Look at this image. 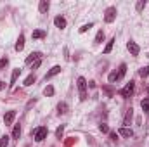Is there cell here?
Segmentation results:
<instances>
[{
  "label": "cell",
  "mask_w": 149,
  "mask_h": 147,
  "mask_svg": "<svg viewBox=\"0 0 149 147\" xmlns=\"http://www.w3.org/2000/svg\"><path fill=\"white\" fill-rule=\"evenodd\" d=\"M9 145V137L4 135V137H0V147H7Z\"/></svg>",
  "instance_id": "obj_21"
},
{
  "label": "cell",
  "mask_w": 149,
  "mask_h": 147,
  "mask_svg": "<svg viewBox=\"0 0 149 147\" xmlns=\"http://www.w3.org/2000/svg\"><path fill=\"white\" fill-rule=\"evenodd\" d=\"M23 47H25V35H19V38H17V42H16V50H17V52L23 50Z\"/></svg>",
  "instance_id": "obj_12"
},
{
  "label": "cell",
  "mask_w": 149,
  "mask_h": 147,
  "mask_svg": "<svg viewBox=\"0 0 149 147\" xmlns=\"http://www.w3.org/2000/svg\"><path fill=\"white\" fill-rule=\"evenodd\" d=\"M57 111H59V114L68 113V104H66V102H59V104H57Z\"/></svg>",
  "instance_id": "obj_14"
},
{
  "label": "cell",
  "mask_w": 149,
  "mask_h": 147,
  "mask_svg": "<svg viewBox=\"0 0 149 147\" xmlns=\"http://www.w3.org/2000/svg\"><path fill=\"white\" fill-rule=\"evenodd\" d=\"M61 73V66H54L47 74H45V80H49V78H52V76H56V74H59Z\"/></svg>",
  "instance_id": "obj_11"
},
{
  "label": "cell",
  "mask_w": 149,
  "mask_h": 147,
  "mask_svg": "<svg viewBox=\"0 0 149 147\" xmlns=\"http://www.w3.org/2000/svg\"><path fill=\"white\" fill-rule=\"evenodd\" d=\"M109 135H111V138H113V140H116V138H118V133H115V132H113V133H109Z\"/></svg>",
  "instance_id": "obj_32"
},
{
  "label": "cell",
  "mask_w": 149,
  "mask_h": 147,
  "mask_svg": "<svg viewBox=\"0 0 149 147\" xmlns=\"http://www.w3.org/2000/svg\"><path fill=\"white\" fill-rule=\"evenodd\" d=\"M4 87H5V83H4V81H0V90H2Z\"/></svg>",
  "instance_id": "obj_33"
},
{
  "label": "cell",
  "mask_w": 149,
  "mask_h": 147,
  "mask_svg": "<svg viewBox=\"0 0 149 147\" xmlns=\"http://www.w3.org/2000/svg\"><path fill=\"white\" fill-rule=\"evenodd\" d=\"M47 133H49V130H47V127H40V128H36L35 132H33V135H35V140L36 142H42L45 137H47Z\"/></svg>",
  "instance_id": "obj_2"
},
{
  "label": "cell",
  "mask_w": 149,
  "mask_h": 147,
  "mask_svg": "<svg viewBox=\"0 0 149 147\" xmlns=\"http://www.w3.org/2000/svg\"><path fill=\"white\" fill-rule=\"evenodd\" d=\"M125 73H126V64H121L120 69H118V73H115V74H116V80H121V78L125 76Z\"/></svg>",
  "instance_id": "obj_13"
},
{
  "label": "cell",
  "mask_w": 149,
  "mask_h": 147,
  "mask_svg": "<svg viewBox=\"0 0 149 147\" xmlns=\"http://www.w3.org/2000/svg\"><path fill=\"white\" fill-rule=\"evenodd\" d=\"M126 49H128V52L132 55H139V52H140V47L135 44V42H128V44H126Z\"/></svg>",
  "instance_id": "obj_5"
},
{
  "label": "cell",
  "mask_w": 149,
  "mask_h": 147,
  "mask_svg": "<svg viewBox=\"0 0 149 147\" xmlns=\"http://www.w3.org/2000/svg\"><path fill=\"white\" fill-rule=\"evenodd\" d=\"M33 83H35V74H30V76L25 80V85H26V87H30V85H33Z\"/></svg>",
  "instance_id": "obj_22"
},
{
  "label": "cell",
  "mask_w": 149,
  "mask_h": 147,
  "mask_svg": "<svg viewBox=\"0 0 149 147\" xmlns=\"http://www.w3.org/2000/svg\"><path fill=\"white\" fill-rule=\"evenodd\" d=\"M40 62H42L40 59H38V61H35V62H33V66H31V69H36V68L40 66Z\"/></svg>",
  "instance_id": "obj_31"
},
{
  "label": "cell",
  "mask_w": 149,
  "mask_h": 147,
  "mask_svg": "<svg viewBox=\"0 0 149 147\" xmlns=\"http://www.w3.org/2000/svg\"><path fill=\"white\" fill-rule=\"evenodd\" d=\"M99 130H101L102 133H109V127H108V125H104V123H102L101 127H99Z\"/></svg>",
  "instance_id": "obj_27"
},
{
  "label": "cell",
  "mask_w": 149,
  "mask_h": 147,
  "mask_svg": "<svg viewBox=\"0 0 149 147\" xmlns=\"http://www.w3.org/2000/svg\"><path fill=\"white\" fill-rule=\"evenodd\" d=\"M62 133H64V127H59V128L56 130V135H57V138H61V137H62Z\"/></svg>",
  "instance_id": "obj_28"
},
{
  "label": "cell",
  "mask_w": 149,
  "mask_h": 147,
  "mask_svg": "<svg viewBox=\"0 0 149 147\" xmlns=\"http://www.w3.org/2000/svg\"><path fill=\"white\" fill-rule=\"evenodd\" d=\"M140 106H142V109H144L146 113H149V99H144V100L140 102Z\"/></svg>",
  "instance_id": "obj_24"
},
{
  "label": "cell",
  "mask_w": 149,
  "mask_h": 147,
  "mask_svg": "<svg viewBox=\"0 0 149 147\" xmlns=\"http://www.w3.org/2000/svg\"><path fill=\"white\" fill-rule=\"evenodd\" d=\"M76 83H78L80 99H81V100H85V99H87V80H85L83 76H80V78L76 80Z\"/></svg>",
  "instance_id": "obj_1"
},
{
  "label": "cell",
  "mask_w": 149,
  "mask_h": 147,
  "mask_svg": "<svg viewBox=\"0 0 149 147\" xmlns=\"http://www.w3.org/2000/svg\"><path fill=\"white\" fill-rule=\"evenodd\" d=\"M45 35H47V33H45L44 30H35V31L31 33V36H33V38H44Z\"/></svg>",
  "instance_id": "obj_16"
},
{
  "label": "cell",
  "mask_w": 149,
  "mask_h": 147,
  "mask_svg": "<svg viewBox=\"0 0 149 147\" xmlns=\"http://www.w3.org/2000/svg\"><path fill=\"white\" fill-rule=\"evenodd\" d=\"M54 24H56L57 28H61V30H62V28H66V19L62 17V16H57V17L54 19Z\"/></svg>",
  "instance_id": "obj_7"
},
{
  "label": "cell",
  "mask_w": 149,
  "mask_h": 147,
  "mask_svg": "<svg viewBox=\"0 0 149 147\" xmlns=\"http://www.w3.org/2000/svg\"><path fill=\"white\" fill-rule=\"evenodd\" d=\"M40 57H42V54H40V52H31V54L26 57V61H25V62H26V64H31L33 61H38Z\"/></svg>",
  "instance_id": "obj_6"
},
{
  "label": "cell",
  "mask_w": 149,
  "mask_h": 147,
  "mask_svg": "<svg viewBox=\"0 0 149 147\" xmlns=\"http://www.w3.org/2000/svg\"><path fill=\"white\" fill-rule=\"evenodd\" d=\"M130 119H132V109H128V113H126V116H125V125H128Z\"/></svg>",
  "instance_id": "obj_29"
},
{
  "label": "cell",
  "mask_w": 149,
  "mask_h": 147,
  "mask_svg": "<svg viewBox=\"0 0 149 147\" xmlns=\"http://www.w3.org/2000/svg\"><path fill=\"white\" fill-rule=\"evenodd\" d=\"M49 2H47V0H40V4H38V9H40V12L42 14H45L47 11H49Z\"/></svg>",
  "instance_id": "obj_10"
},
{
  "label": "cell",
  "mask_w": 149,
  "mask_h": 147,
  "mask_svg": "<svg viewBox=\"0 0 149 147\" xmlns=\"http://www.w3.org/2000/svg\"><path fill=\"white\" fill-rule=\"evenodd\" d=\"M44 94H45L47 97H50V95H54V87H52V85H49V87H45V90H44Z\"/></svg>",
  "instance_id": "obj_23"
},
{
  "label": "cell",
  "mask_w": 149,
  "mask_h": 147,
  "mask_svg": "<svg viewBox=\"0 0 149 147\" xmlns=\"http://www.w3.org/2000/svg\"><path fill=\"white\" fill-rule=\"evenodd\" d=\"M139 74H140L142 78L149 76V66H146V68H140V69H139Z\"/></svg>",
  "instance_id": "obj_20"
},
{
  "label": "cell",
  "mask_w": 149,
  "mask_h": 147,
  "mask_svg": "<svg viewBox=\"0 0 149 147\" xmlns=\"http://www.w3.org/2000/svg\"><path fill=\"white\" fill-rule=\"evenodd\" d=\"M115 19H116V7L106 9V14H104V21H106V23H113Z\"/></svg>",
  "instance_id": "obj_3"
},
{
  "label": "cell",
  "mask_w": 149,
  "mask_h": 147,
  "mask_svg": "<svg viewBox=\"0 0 149 147\" xmlns=\"http://www.w3.org/2000/svg\"><path fill=\"white\" fill-rule=\"evenodd\" d=\"M19 135H21V127H19V125H16L14 130H12V138H19Z\"/></svg>",
  "instance_id": "obj_19"
},
{
  "label": "cell",
  "mask_w": 149,
  "mask_h": 147,
  "mask_svg": "<svg viewBox=\"0 0 149 147\" xmlns=\"http://www.w3.org/2000/svg\"><path fill=\"white\" fill-rule=\"evenodd\" d=\"M95 44H102V42H104V31L101 30V31H97V35H95Z\"/></svg>",
  "instance_id": "obj_17"
},
{
  "label": "cell",
  "mask_w": 149,
  "mask_h": 147,
  "mask_svg": "<svg viewBox=\"0 0 149 147\" xmlns=\"http://www.w3.org/2000/svg\"><path fill=\"white\" fill-rule=\"evenodd\" d=\"M7 62H9V59H7V57H4V59H0V68H4V66H7Z\"/></svg>",
  "instance_id": "obj_30"
},
{
  "label": "cell",
  "mask_w": 149,
  "mask_h": 147,
  "mask_svg": "<svg viewBox=\"0 0 149 147\" xmlns=\"http://www.w3.org/2000/svg\"><path fill=\"white\" fill-rule=\"evenodd\" d=\"M113 44H115V38H113V40H109V42H108V45L104 47V54H109V52L113 50Z\"/></svg>",
  "instance_id": "obj_18"
},
{
  "label": "cell",
  "mask_w": 149,
  "mask_h": 147,
  "mask_svg": "<svg viewBox=\"0 0 149 147\" xmlns=\"http://www.w3.org/2000/svg\"><path fill=\"white\" fill-rule=\"evenodd\" d=\"M19 74H21V69H19V68L12 71V76H11V83H9V85H11V87H12V85H14V83H16V80H17V76H19Z\"/></svg>",
  "instance_id": "obj_15"
},
{
  "label": "cell",
  "mask_w": 149,
  "mask_h": 147,
  "mask_svg": "<svg viewBox=\"0 0 149 147\" xmlns=\"http://www.w3.org/2000/svg\"><path fill=\"white\" fill-rule=\"evenodd\" d=\"M14 118H16V111H9V113L4 116V123H5V125H11V123L14 121Z\"/></svg>",
  "instance_id": "obj_9"
},
{
  "label": "cell",
  "mask_w": 149,
  "mask_h": 147,
  "mask_svg": "<svg viewBox=\"0 0 149 147\" xmlns=\"http://www.w3.org/2000/svg\"><path fill=\"white\" fill-rule=\"evenodd\" d=\"M118 135H121V137H132L134 132H132V128H128V127H123V128H120Z\"/></svg>",
  "instance_id": "obj_8"
},
{
  "label": "cell",
  "mask_w": 149,
  "mask_h": 147,
  "mask_svg": "<svg viewBox=\"0 0 149 147\" xmlns=\"http://www.w3.org/2000/svg\"><path fill=\"white\" fill-rule=\"evenodd\" d=\"M92 26H94V24H92V23H89V24H83V26H81V28H80V33H85V31H89V30H90V28H92Z\"/></svg>",
  "instance_id": "obj_26"
},
{
  "label": "cell",
  "mask_w": 149,
  "mask_h": 147,
  "mask_svg": "<svg viewBox=\"0 0 149 147\" xmlns=\"http://www.w3.org/2000/svg\"><path fill=\"white\" fill-rule=\"evenodd\" d=\"M132 92H134V81L126 83V85H125V87H123V88L120 90V95L126 99V97H130V95H132Z\"/></svg>",
  "instance_id": "obj_4"
},
{
  "label": "cell",
  "mask_w": 149,
  "mask_h": 147,
  "mask_svg": "<svg viewBox=\"0 0 149 147\" xmlns=\"http://www.w3.org/2000/svg\"><path fill=\"white\" fill-rule=\"evenodd\" d=\"M144 7H146V0H139V2H137V5H135L137 12H140V11H142Z\"/></svg>",
  "instance_id": "obj_25"
}]
</instances>
